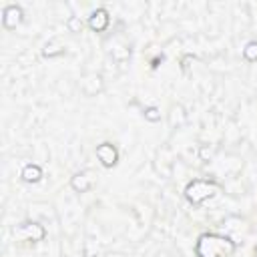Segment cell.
I'll use <instances>...</instances> for the list:
<instances>
[{
  "mask_svg": "<svg viewBox=\"0 0 257 257\" xmlns=\"http://www.w3.org/2000/svg\"><path fill=\"white\" fill-rule=\"evenodd\" d=\"M70 189L74 191V193H88L92 187H94V173L92 171H88V169H82V171H78V173H74L72 177H70Z\"/></svg>",
  "mask_w": 257,
  "mask_h": 257,
  "instance_id": "cell-7",
  "label": "cell"
},
{
  "mask_svg": "<svg viewBox=\"0 0 257 257\" xmlns=\"http://www.w3.org/2000/svg\"><path fill=\"white\" fill-rule=\"evenodd\" d=\"M64 52H66V48H64V44H62L58 38L48 40V42L44 44V48H42L44 58H58V56H62Z\"/></svg>",
  "mask_w": 257,
  "mask_h": 257,
  "instance_id": "cell-10",
  "label": "cell"
},
{
  "mask_svg": "<svg viewBox=\"0 0 257 257\" xmlns=\"http://www.w3.org/2000/svg\"><path fill=\"white\" fill-rule=\"evenodd\" d=\"M114 257H122V255H114Z\"/></svg>",
  "mask_w": 257,
  "mask_h": 257,
  "instance_id": "cell-18",
  "label": "cell"
},
{
  "mask_svg": "<svg viewBox=\"0 0 257 257\" xmlns=\"http://www.w3.org/2000/svg\"><path fill=\"white\" fill-rule=\"evenodd\" d=\"M157 257H169V255H167V253H159Z\"/></svg>",
  "mask_w": 257,
  "mask_h": 257,
  "instance_id": "cell-17",
  "label": "cell"
},
{
  "mask_svg": "<svg viewBox=\"0 0 257 257\" xmlns=\"http://www.w3.org/2000/svg\"><path fill=\"white\" fill-rule=\"evenodd\" d=\"M110 54H112L114 60L124 62V60H128V56H131V48H126V46H116V48L110 50Z\"/></svg>",
  "mask_w": 257,
  "mask_h": 257,
  "instance_id": "cell-15",
  "label": "cell"
},
{
  "mask_svg": "<svg viewBox=\"0 0 257 257\" xmlns=\"http://www.w3.org/2000/svg\"><path fill=\"white\" fill-rule=\"evenodd\" d=\"M94 155H96L98 163H100L104 169H112V167L118 163V149H116L112 143H108V141L96 145Z\"/></svg>",
  "mask_w": 257,
  "mask_h": 257,
  "instance_id": "cell-5",
  "label": "cell"
},
{
  "mask_svg": "<svg viewBox=\"0 0 257 257\" xmlns=\"http://www.w3.org/2000/svg\"><path fill=\"white\" fill-rule=\"evenodd\" d=\"M66 28H68V32L78 34V32H82V28H84V20H82L80 16L72 14V16H68V20H66Z\"/></svg>",
  "mask_w": 257,
  "mask_h": 257,
  "instance_id": "cell-12",
  "label": "cell"
},
{
  "mask_svg": "<svg viewBox=\"0 0 257 257\" xmlns=\"http://www.w3.org/2000/svg\"><path fill=\"white\" fill-rule=\"evenodd\" d=\"M78 88L84 96H96L104 90V80L98 72H86L78 80Z\"/></svg>",
  "mask_w": 257,
  "mask_h": 257,
  "instance_id": "cell-4",
  "label": "cell"
},
{
  "mask_svg": "<svg viewBox=\"0 0 257 257\" xmlns=\"http://www.w3.org/2000/svg\"><path fill=\"white\" fill-rule=\"evenodd\" d=\"M219 191H221V185L211 179H193L185 187V199L191 205H201L207 199H213L215 195H219Z\"/></svg>",
  "mask_w": 257,
  "mask_h": 257,
  "instance_id": "cell-2",
  "label": "cell"
},
{
  "mask_svg": "<svg viewBox=\"0 0 257 257\" xmlns=\"http://www.w3.org/2000/svg\"><path fill=\"white\" fill-rule=\"evenodd\" d=\"M20 179L24 183H38L42 179V167L36 165V163H26L22 169H20Z\"/></svg>",
  "mask_w": 257,
  "mask_h": 257,
  "instance_id": "cell-9",
  "label": "cell"
},
{
  "mask_svg": "<svg viewBox=\"0 0 257 257\" xmlns=\"http://www.w3.org/2000/svg\"><path fill=\"white\" fill-rule=\"evenodd\" d=\"M24 20V10L18 4H6L2 8V26L6 30H16V26H20Z\"/></svg>",
  "mask_w": 257,
  "mask_h": 257,
  "instance_id": "cell-6",
  "label": "cell"
},
{
  "mask_svg": "<svg viewBox=\"0 0 257 257\" xmlns=\"http://www.w3.org/2000/svg\"><path fill=\"white\" fill-rule=\"evenodd\" d=\"M143 114L149 122H159L161 120V108H157V106H147Z\"/></svg>",
  "mask_w": 257,
  "mask_h": 257,
  "instance_id": "cell-16",
  "label": "cell"
},
{
  "mask_svg": "<svg viewBox=\"0 0 257 257\" xmlns=\"http://www.w3.org/2000/svg\"><path fill=\"white\" fill-rule=\"evenodd\" d=\"M185 122H187V112H185L183 104H175L171 108V112H169V124H171V128H179Z\"/></svg>",
  "mask_w": 257,
  "mask_h": 257,
  "instance_id": "cell-11",
  "label": "cell"
},
{
  "mask_svg": "<svg viewBox=\"0 0 257 257\" xmlns=\"http://www.w3.org/2000/svg\"><path fill=\"white\" fill-rule=\"evenodd\" d=\"M82 255H84V257H96V255H98V241L88 237V239L82 243Z\"/></svg>",
  "mask_w": 257,
  "mask_h": 257,
  "instance_id": "cell-13",
  "label": "cell"
},
{
  "mask_svg": "<svg viewBox=\"0 0 257 257\" xmlns=\"http://www.w3.org/2000/svg\"><path fill=\"white\" fill-rule=\"evenodd\" d=\"M243 58L247 62H257V40H251L243 48Z\"/></svg>",
  "mask_w": 257,
  "mask_h": 257,
  "instance_id": "cell-14",
  "label": "cell"
},
{
  "mask_svg": "<svg viewBox=\"0 0 257 257\" xmlns=\"http://www.w3.org/2000/svg\"><path fill=\"white\" fill-rule=\"evenodd\" d=\"M48 235L46 227L40 223V221H24V223H18L14 227V237L20 239V241H30V243H40L44 241Z\"/></svg>",
  "mask_w": 257,
  "mask_h": 257,
  "instance_id": "cell-3",
  "label": "cell"
},
{
  "mask_svg": "<svg viewBox=\"0 0 257 257\" xmlns=\"http://www.w3.org/2000/svg\"><path fill=\"white\" fill-rule=\"evenodd\" d=\"M235 241L219 233H203L195 243V257H233Z\"/></svg>",
  "mask_w": 257,
  "mask_h": 257,
  "instance_id": "cell-1",
  "label": "cell"
},
{
  "mask_svg": "<svg viewBox=\"0 0 257 257\" xmlns=\"http://www.w3.org/2000/svg\"><path fill=\"white\" fill-rule=\"evenodd\" d=\"M86 24H88V28H90L92 32H104V30L108 28V24H110V14H108V10H106V8H96V10H92L90 16H88V20H86Z\"/></svg>",
  "mask_w": 257,
  "mask_h": 257,
  "instance_id": "cell-8",
  "label": "cell"
}]
</instances>
